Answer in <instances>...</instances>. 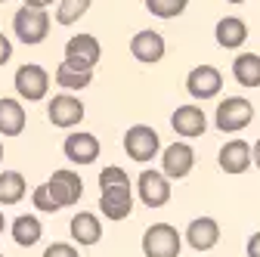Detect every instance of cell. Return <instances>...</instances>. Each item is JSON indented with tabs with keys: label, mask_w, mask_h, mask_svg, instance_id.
Here are the masks:
<instances>
[{
	"label": "cell",
	"mask_w": 260,
	"mask_h": 257,
	"mask_svg": "<svg viewBox=\"0 0 260 257\" xmlns=\"http://www.w3.org/2000/svg\"><path fill=\"white\" fill-rule=\"evenodd\" d=\"M13 31H16V38L22 44H31V47L41 44L50 35V16H47V10H38V7H22V10H16Z\"/></svg>",
	"instance_id": "obj_1"
},
{
	"label": "cell",
	"mask_w": 260,
	"mask_h": 257,
	"mask_svg": "<svg viewBox=\"0 0 260 257\" xmlns=\"http://www.w3.org/2000/svg\"><path fill=\"white\" fill-rule=\"evenodd\" d=\"M180 233L171 223H152L143 233V254L146 257H177L180 254Z\"/></svg>",
	"instance_id": "obj_2"
},
{
	"label": "cell",
	"mask_w": 260,
	"mask_h": 257,
	"mask_svg": "<svg viewBox=\"0 0 260 257\" xmlns=\"http://www.w3.org/2000/svg\"><path fill=\"white\" fill-rule=\"evenodd\" d=\"M158 149H161L158 134L152 131L149 124H134V127L124 134V152L134 158V162H140V165L152 162V158L158 155Z\"/></svg>",
	"instance_id": "obj_3"
},
{
	"label": "cell",
	"mask_w": 260,
	"mask_h": 257,
	"mask_svg": "<svg viewBox=\"0 0 260 257\" xmlns=\"http://www.w3.org/2000/svg\"><path fill=\"white\" fill-rule=\"evenodd\" d=\"M251 118H254V109H251L248 100H242V96H230V100H223L217 106V115H214V121H217V127H220L223 134L242 131V127L251 124Z\"/></svg>",
	"instance_id": "obj_4"
},
{
	"label": "cell",
	"mask_w": 260,
	"mask_h": 257,
	"mask_svg": "<svg viewBox=\"0 0 260 257\" xmlns=\"http://www.w3.org/2000/svg\"><path fill=\"white\" fill-rule=\"evenodd\" d=\"M103 47L93 35H75L69 44H65V62L78 72H93V66L100 62Z\"/></svg>",
	"instance_id": "obj_5"
},
{
	"label": "cell",
	"mask_w": 260,
	"mask_h": 257,
	"mask_svg": "<svg viewBox=\"0 0 260 257\" xmlns=\"http://www.w3.org/2000/svg\"><path fill=\"white\" fill-rule=\"evenodd\" d=\"M16 90H19L22 100H28V103L44 100L47 90H50V75H47V69H44V66H22V69L16 72Z\"/></svg>",
	"instance_id": "obj_6"
},
{
	"label": "cell",
	"mask_w": 260,
	"mask_h": 257,
	"mask_svg": "<svg viewBox=\"0 0 260 257\" xmlns=\"http://www.w3.org/2000/svg\"><path fill=\"white\" fill-rule=\"evenodd\" d=\"M220 87H223V75L214 66H195L186 78V90L195 100H211L220 93Z\"/></svg>",
	"instance_id": "obj_7"
},
{
	"label": "cell",
	"mask_w": 260,
	"mask_h": 257,
	"mask_svg": "<svg viewBox=\"0 0 260 257\" xmlns=\"http://www.w3.org/2000/svg\"><path fill=\"white\" fill-rule=\"evenodd\" d=\"M137 189H140V199H143L146 208H161V205H168V199H171L168 174H158V171H143Z\"/></svg>",
	"instance_id": "obj_8"
},
{
	"label": "cell",
	"mask_w": 260,
	"mask_h": 257,
	"mask_svg": "<svg viewBox=\"0 0 260 257\" xmlns=\"http://www.w3.org/2000/svg\"><path fill=\"white\" fill-rule=\"evenodd\" d=\"M47 115H50L53 127H75V124L84 121V103L78 100V96H72V93H59V96L50 100V112Z\"/></svg>",
	"instance_id": "obj_9"
},
{
	"label": "cell",
	"mask_w": 260,
	"mask_h": 257,
	"mask_svg": "<svg viewBox=\"0 0 260 257\" xmlns=\"http://www.w3.org/2000/svg\"><path fill=\"white\" fill-rule=\"evenodd\" d=\"M47 186L53 192V199L59 202V208H69V205H75L84 196V183H81V177L75 171H56L47 180Z\"/></svg>",
	"instance_id": "obj_10"
},
{
	"label": "cell",
	"mask_w": 260,
	"mask_h": 257,
	"mask_svg": "<svg viewBox=\"0 0 260 257\" xmlns=\"http://www.w3.org/2000/svg\"><path fill=\"white\" fill-rule=\"evenodd\" d=\"M100 208H103V217L124 220L134 211V192H130V186H106L100 196Z\"/></svg>",
	"instance_id": "obj_11"
},
{
	"label": "cell",
	"mask_w": 260,
	"mask_h": 257,
	"mask_svg": "<svg viewBox=\"0 0 260 257\" xmlns=\"http://www.w3.org/2000/svg\"><path fill=\"white\" fill-rule=\"evenodd\" d=\"M192 165H195V152L186 143H174V146L165 149V155H161V168H165V174L171 180H183L192 171Z\"/></svg>",
	"instance_id": "obj_12"
},
{
	"label": "cell",
	"mask_w": 260,
	"mask_h": 257,
	"mask_svg": "<svg viewBox=\"0 0 260 257\" xmlns=\"http://www.w3.org/2000/svg\"><path fill=\"white\" fill-rule=\"evenodd\" d=\"M65 158L75 165H93L96 158H100V140L93 134H69L65 140Z\"/></svg>",
	"instance_id": "obj_13"
},
{
	"label": "cell",
	"mask_w": 260,
	"mask_h": 257,
	"mask_svg": "<svg viewBox=\"0 0 260 257\" xmlns=\"http://www.w3.org/2000/svg\"><path fill=\"white\" fill-rule=\"evenodd\" d=\"M171 127H174L180 137L192 140V137H202V134H205L208 118H205V112H202L199 106H180V109L171 115Z\"/></svg>",
	"instance_id": "obj_14"
},
{
	"label": "cell",
	"mask_w": 260,
	"mask_h": 257,
	"mask_svg": "<svg viewBox=\"0 0 260 257\" xmlns=\"http://www.w3.org/2000/svg\"><path fill=\"white\" fill-rule=\"evenodd\" d=\"M130 53H134V59L140 62H161L165 59V38L158 35V31H137L134 41H130Z\"/></svg>",
	"instance_id": "obj_15"
},
{
	"label": "cell",
	"mask_w": 260,
	"mask_h": 257,
	"mask_svg": "<svg viewBox=\"0 0 260 257\" xmlns=\"http://www.w3.org/2000/svg\"><path fill=\"white\" fill-rule=\"evenodd\" d=\"M251 162H254V149L245 140H233L220 149V168L226 174H245Z\"/></svg>",
	"instance_id": "obj_16"
},
{
	"label": "cell",
	"mask_w": 260,
	"mask_h": 257,
	"mask_svg": "<svg viewBox=\"0 0 260 257\" xmlns=\"http://www.w3.org/2000/svg\"><path fill=\"white\" fill-rule=\"evenodd\" d=\"M220 239V227H217V220L211 217H199V220H192L189 223V230H186V242L195 248V251H211Z\"/></svg>",
	"instance_id": "obj_17"
},
{
	"label": "cell",
	"mask_w": 260,
	"mask_h": 257,
	"mask_svg": "<svg viewBox=\"0 0 260 257\" xmlns=\"http://www.w3.org/2000/svg\"><path fill=\"white\" fill-rule=\"evenodd\" d=\"M69 230H72V239H75L78 245H96V242L103 239V223H100V217L90 214V211L75 214Z\"/></svg>",
	"instance_id": "obj_18"
},
{
	"label": "cell",
	"mask_w": 260,
	"mask_h": 257,
	"mask_svg": "<svg viewBox=\"0 0 260 257\" xmlns=\"http://www.w3.org/2000/svg\"><path fill=\"white\" fill-rule=\"evenodd\" d=\"M214 38L223 50H239L245 41H248V25L236 16H226L217 22V31H214Z\"/></svg>",
	"instance_id": "obj_19"
},
{
	"label": "cell",
	"mask_w": 260,
	"mask_h": 257,
	"mask_svg": "<svg viewBox=\"0 0 260 257\" xmlns=\"http://www.w3.org/2000/svg\"><path fill=\"white\" fill-rule=\"evenodd\" d=\"M25 131V109L16 100H0V134L4 137H19Z\"/></svg>",
	"instance_id": "obj_20"
},
{
	"label": "cell",
	"mask_w": 260,
	"mask_h": 257,
	"mask_svg": "<svg viewBox=\"0 0 260 257\" xmlns=\"http://www.w3.org/2000/svg\"><path fill=\"white\" fill-rule=\"evenodd\" d=\"M10 230H13V242L22 245V248H31V245H38L41 236H44V227H41V220L38 217H31V214H22L10 223Z\"/></svg>",
	"instance_id": "obj_21"
},
{
	"label": "cell",
	"mask_w": 260,
	"mask_h": 257,
	"mask_svg": "<svg viewBox=\"0 0 260 257\" xmlns=\"http://www.w3.org/2000/svg\"><path fill=\"white\" fill-rule=\"evenodd\" d=\"M233 75L242 87H260V56L257 53H242L233 62Z\"/></svg>",
	"instance_id": "obj_22"
},
{
	"label": "cell",
	"mask_w": 260,
	"mask_h": 257,
	"mask_svg": "<svg viewBox=\"0 0 260 257\" xmlns=\"http://www.w3.org/2000/svg\"><path fill=\"white\" fill-rule=\"evenodd\" d=\"M25 199V177L19 171L0 174V205H16Z\"/></svg>",
	"instance_id": "obj_23"
},
{
	"label": "cell",
	"mask_w": 260,
	"mask_h": 257,
	"mask_svg": "<svg viewBox=\"0 0 260 257\" xmlns=\"http://www.w3.org/2000/svg\"><path fill=\"white\" fill-rule=\"evenodd\" d=\"M90 81H93V72H78L69 62H62L56 69V84L65 90H84V87H90Z\"/></svg>",
	"instance_id": "obj_24"
},
{
	"label": "cell",
	"mask_w": 260,
	"mask_h": 257,
	"mask_svg": "<svg viewBox=\"0 0 260 257\" xmlns=\"http://www.w3.org/2000/svg\"><path fill=\"white\" fill-rule=\"evenodd\" d=\"M93 0H59V10H56V22L59 25H75L87 10H90Z\"/></svg>",
	"instance_id": "obj_25"
},
{
	"label": "cell",
	"mask_w": 260,
	"mask_h": 257,
	"mask_svg": "<svg viewBox=\"0 0 260 257\" xmlns=\"http://www.w3.org/2000/svg\"><path fill=\"white\" fill-rule=\"evenodd\" d=\"M186 4L189 0H146V10L158 19H174L186 10Z\"/></svg>",
	"instance_id": "obj_26"
},
{
	"label": "cell",
	"mask_w": 260,
	"mask_h": 257,
	"mask_svg": "<svg viewBox=\"0 0 260 257\" xmlns=\"http://www.w3.org/2000/svg\"><path fill=\"white\" fill-rule=\"evenodd\" d=\"M31 202H35L38 211H47V214H56V211H59V202L53 199V192H50L47 183H41L35 192H31Z\"/></svg>",
	"instance_id": "obj_27"
},
{
	"label": "cell",
	"mask_w": 260,
	"mask_h": 257,
	"mask_svg": "<svg viewBox=\"0 0 260 257\" xmlns=\"http://www.w3.org/2000/svg\"><path fill=\"white\" fill-rule=\"evenodd\" d=\"M106 186H130V177H127V171H121V168H106L103 174H100V189H106Z\"/></svg>",
	"instance_id": "obj_28"
},
{
	"label": "cell",
	"mask_w": 260,
	"mask_h": 257,
	"mask_svg": "<svg viewBox=\"0 0 260 257\" xmlns=\"http://www.w3.org/2000/svg\"><path fill=\"white\" fill-rule=\"evenodd\" d=\"M44 257H81V254H78V248L65 245V242H53L50 248H44Z\"/></svg>",
	"instance_id": "obj_29"
},
{
	"label": "cell",
	"mask_w": 260,
	"mask_h": 257,
	"mask_svg": "<svg viewBox=\"0 0 260 257\" xmlns=\"http://www.w3.org/2000/svg\"><path fill=\"white\" fill-rule=\"evenodd\" d=\"M10 56H13V44L0 35V66H4V62H10Z\"/></svg>",
	"instance_id": "obj_30"
},
{
	"label": "cell",
	"mask_w": 260,
	"mask_h": 257,
	"mask_svg": "<svg viewBox=\"0 0 260 257\" xmlns=\"http://www.w3.org/2000/svg\"><path fill=\"white\" fill-rule=\"evenodd\" d=\"M248 257H260V233H254L251 239H248Z\"/></svg>",
	"instance_id": "obj_31"
},
{
	"label": "cell",
	"mask_w": 260,
	"mask_h": 257,
	"mask_svg": "<svg viewBox=\"0 0 260 257\" xmlns=\"http://www.w3.org/2000/svg\"><path fill=\"white\" fill-rule=\"evenodd\" d=\"M53 0H25V7H38V10H47Z\"/></svg>",
	"instance_id": "obj_32"
},
{
	"label": "cell",
	"mask_w": 260,
	"mask_h": 257,
	"mask_svg": "<svg viewBox=\"0 0 260 257\" xmlns=\"http://www.w3.org/2000/svg\"><path fill=\"white\" fill-rule=\"evenodd\" d=\"M254 165H257V168H260V140H257V143H254Z\"/></svg>",
	"instance_id": "obj_33"
},
{
	"label": "cell",
	"mask_w": 260,
	"mask_h": 257,
	"mask_svg": "<svg viewBox=\"0 0 260 257\" xmlns=\"http://www.w3.org/2000/svg\"><path fill=\"white\" fill-rule=\"evenodd\" d=\"M4 223H7V220H4V214H0V233H4Z\"/></svg>",
	"instance_id": "obj_34"
},
{
	"label": "cell",
	"mask_w": 260,
	"mask_h": 257,
	"mask_svg": "<svg viewBox=\"0 0 260 257\" xmlns=\"http://www.w3.org/2000/svg\"><path fill=\"white\" fill-rule=\"evenodd\" d=\"M230 4H245V0H230Z\"/></svg>",
	"instance_id": "obj_35"
},
{
	"label": "cell",
	"mask_w": 260,
	"mask_h": 257,
	"mask_svg": "<svg viewBox=\"0 0 260 257\" xmlns=\"http://www.w3.org/2000/svg\"><path fill=\"white\" fill-rule=\"evenodd\" d=\"M0 158H4V146H0Z\"/></svg>",
	"instance_id": "obj_36"
},
{
	"label": "cell",
	"mask_w": 260,
	"mask_h": 257,
	"mask_svg": "<svg viewBox=\"0 0 260 257\" xmlns=\"http://www.w3.org/2000/svg\"><path fill=\"white\" fill-rule=\"evenodd\" d=\"M0 4H4V0H0Z\"/></svg>",
	"instance_id": "obj_37"
},
{
	"label": "cell",
	"mask_w": 260,
	"mask_h": 257,
	"mask_svg": "<svg viewBox=\"0 0 260 257\" xmlns=\"http://www.w3.org/2000/svg\"><path fill=\"white\" fill-rule=\"evenodd\" d=\"M0 257H4V254H0Z\"/></svg>",
	"instance_id": "obj_38"
}]
</instances>
